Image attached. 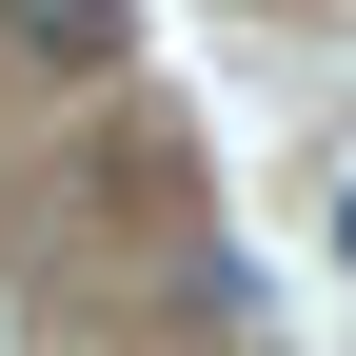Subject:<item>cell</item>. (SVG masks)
I'll list each match as a JSON object with an SVG mask.
<instances>
[{
  "label": "cell",
  "mask_w": 356,
  "mask_h": 356,
  "mask_svg": "<svg viewBox=\"0 0 356 356\" xmlns=\"http://www.w3.org/2000/svg\"><path fill=\"white\" fill-rule=\"evenodd\" d=\"M0 40H20L40 79H99L119 40H139V0H0Z\"/></svg>",
  "instance_id": "cell-1"
}]
</instances>
